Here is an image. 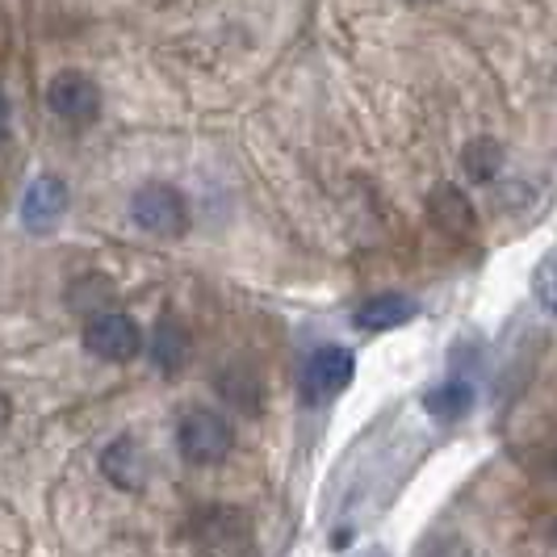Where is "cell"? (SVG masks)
<instances>
[{"instance_id":"cell-9","label":"cell","mask_w":557,"mask_h":557,"mask_svg":"<svg viewBox=\"0 0 557 557\" xmlns=\"http://www.w3.org/2000/svg\"><path fill=\"white\" fill-rule=\"evenodd\" d=\"M416 302L407 294H377V298H364L357 307V327L361 332H391V327H403L416 319Z\"/></svg>"},{"instance_id":"cell-1","label":"cell","mask_w":557,"mask_h":557,"mask_svg":"<svg viewBox=\"0 0 557 557\" xmlns=\"http://www.w3.org/2000/svg\"><path fill=\"white\" fill-rule=\"evenodd\" d=\"M131 219L147 231V235H160V239H176L189 231V201L181 189H172L164 181H151L143 185L139 194L131 197Z\"/></svg>"},{"instance_id":"cell-6","label":"cell","mask_w":557,"mask_h":557,"mask_svg":"<svg viewBox=\"0 0 557 557\" xmlns=\"http://www.w3.org/2000/svg\"><path fill=\"white\" fill-rule=\"evenodd\" d=\"M63 210H67V185H63L59 176H38L26 189V197H22V223H26V231H34V235L55 231L59 219H63Z\"/></svg>"},{"instance_id":"cell-4","label":"cell","mask_w":557,"mask_h":557,"mask_svg":"<svg viewBox=\"0 0 557 557\" xmlns=\"http://www.w3.org/2000/svg\"><path fill=\"white\" fill-rule=\"evenodd\" d=\"M352 373H357V361H352L348 348H339V344L314 348L307 364H302V398H307L310 407L332 403L335 394L352 382Z\"/></svg>"},{"instance_id":"cell-13","label":"cell","mask_w":557,"mask_h":557,"mask_svg":"<svg viewBox=\"0 0 557 557\" xmlns=\"http://www.w3.org/2000/svg\"><path fill=\"white\" fill-rule=\"evenodd\" d=\"M461 168H466L474 181H495V172L503 168V147L495 139H474L461 151Z\"/></svg>"},{"instance_id":"cell-16","label":"cell","mask_w":557,"mask_h":557,"mask_svg":"<svg viewBox=\"0 0 557 557\" xmlns=\"http://www.w3.org/2000/svg\"><path fill=\"white\" fill-rule=\"evenodd\" d=\"M4 423H9V398L0 394V428H4Z\"/></svg>"},{"instance_id":"cell-8","label":"cell","mask_w":557,"mask_h":557,"mask_svg":"<svg viewBox=\"0 0 557 557\" xmlns=\"http://www.w3.org/2000/svg\"><path fill=\"white\" fill-rule=\"evenodd\" d=\"M101 474L110 478L117 491H139L147 482V457L131 436H122L101 453Z\"/></svg>"},{"instance_id":"cell-11","label":"cell","mask_w":557,"mask_h":557,"mask_svg":"<svg viewBox=\"0 0 557 557\" xmlns=\"http://www.w3.org/2000/svg\"><path fill=\"white\" fill-rule=\"evenodd\" d=\"M423 407H428V416L432 419H461L470 407H474V391H470V382H457V377H448L441 386H432V391L423 394Z\"/></svg>"},{"instance_id":"cell-10","label":"cell","mask_w":557,"mask_h":557,"mask_svg":"<svg viewBox=\"0 0 557 557\" xmlns=\"http://www.w3.org/2000/svg\"><path fill=\"white\" fill-rule=\"evenodd\" d=\"M428 206H432V219L445 226L448 235H470L474 231V206H470V197L461 194V189L441 185Z\"/></svg>"},{"instance_id":"cell-14","label":"cell","mask_w":557,"mask_h":557,"mask_svg":"<svg viewBox=\"0 0 557 557\" xmlns=\"http://www.w3.org/2000/svg\"><path fill=\"white\" fill-rule=\"evenodd\" d=\"M532 289H536L541 307L554 310V314H557V256H545V260L536 264V277H532Z\"/></svg>"},{"instance_id":"cell-2","label":"cell","mask_w":557,"mask_h":557,"mask_svg":"<svg viewBox=\"0 0 557 557\" xmlns=\"http://www.w3.org/2000/svg\"><path fill=\"white\" fill-rule=\"evenodd\" d=\"M176 445L194 466H219L235 445V432L219 411H189L176 428Z\"/></svg>"},{"instance_id":"cell-12","label":"cell","mask_w":557,"mask_h":557,"mask_svg":"<svg viewBox=\"0 0 557 557\" xmlns=\"http://www.w3.org/2000/svg\"><path fill=\"white\" fill-rule=\"evenodd\" d=\"M219 391H223V398L231 407H239L248 416L260 411V377L251 369H226L223 377H219Z\"/></svg>"},{"instance_id":"cell-17","label":"cell","mask_w":557,"mask_h":557,"mask_svg":"<svg viewBox=\"0 0 557 557\" xmlns=\"http://www.w3.org/2000/svg\"><path fill=\"white\" fill-rule=\"evenodd\" d=\"M0 122H4V101H0Z\"/></svg>"},{"instance_id":"cell-7","label":"cell","mask_w":557,"mask_h":557,"mask_svg":"<svg viewBox=\"0 0 557 557\" xmlns=\"http://www.w3.org/2000/svg\"><path fill=\"white\" fill-rule=\"evenodd\" d=\"M147 352H151V364H156L160 373H181V369L189 364V352H194V335H189V327H185L176 314H164V319L156 323V332H151Z\"/></svg>"},{"instance_id":"cell-5","label":"cell","mask_w":557,"mask_h":557,"mask_svg":"<svg viewBox=\"0 0 557 557\" xmlns=\"http://www.w3.org/2000/svg\"><path fill=\"white\" fill-rule=\"evenodd\" d=\"M47 106L55 117L72 122V126H88L101 113V92L97 84L81 76V72H59L55 81L47 84Z\"/></svg>"},{"instance_id":"cell-3","label":"cell","mask_w":557,"mask_h":557,"mask_svg":"<svg viewBox=\"0 0 557 557\" xmlns=\"http://www.w3.org/2000/svg\"><path fill=\"white\" fill-rule=\"evenodd\" d=\"M84 348L101 361H135L143 352V332L131 314H117V310H101L84 323Z\"/></svg>"},{"instance_id":"cell-15","label":"cell","mask_w":557,"mask_h":557,"mask_svg":"<svg viewBox=\"0 0 557 557\" xmlns=\"http://www.w3.org/2000/svg\"><path fill=\"white\" fill-rule=\"evenodd\" d=\"M423 557H470V549H466V541H457V536H436Z\"/></svg>"}]
</instances>
